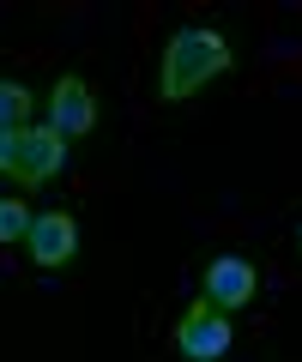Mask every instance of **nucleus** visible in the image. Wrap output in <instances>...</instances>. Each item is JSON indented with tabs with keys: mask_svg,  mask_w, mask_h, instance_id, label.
I'll use <instances>...</instances> for the list:
<instances>
[{
	"mask_svg": "<svg viewBox=\"0 0 302 362\" xmlns=\"http://www.w3.org/2000/svg\"><path fill=\"white\" fill-rule=\"evenodd\" d=\"M158 90L163 103H182L194 97L199 85H211L218 73H230V42L218 37L211 25H182L170 42H163V66H158Z\"/></svg>",
	"mask_w": 302,
	"mask_h": 362,
	"instance_id": "nucleus-1",
	"label": "nucleus"
},
{
	"mask_svg": "<svg viewBox=\"0 0 302 362\" xmlns=\"http://www.w3.org/2000/svg\"><path fill=\"white\" fill-rule=\"evenodd\" d=\"M230 344H236V332H230V320L211 302H194L182 314V326H175V350L187 362H218V356H230Z\"/></svg>",
	"mask_w": 302,
	"mask_h": 362,
	"instance_id": "nucleus-2",
	"label": "nucleus"
},
{
	"mask_svg": "<svg viewBox=\"0 0 302 362\" xmlns=\"http://www.w3.org/2000/svg\"><path fill=\"white\" fill-rule=\"evenodd\" d=\"M66 169V139L54 127H25V139H18V163H13V181H25V187H42V181H54Z\"/></svg>",
	"mask_w": 302,
	"mask_h": 362,
	"instance_id": "nucleus-3",
	"label": "nucleus"
},
{
	"mask_svg": "<svg viewBox=\"0 0 302 362\" xmlns=\"http://www.w3.org/2000/svg\"><path fill=\"white\" fill-rule=\"evenodd\" d=\"M25 247H30V266H66L73 259V247H79V223L66 218V211H37L30 218V235H25Z\"/></svg>",
	"mask_w": 302,
	"mask_h": 362,
	"instance_id": "nucleus-4",
	"label": "nucleus"
},
{
	"mask_svg": "<svg viewBox=\"0 0 302 362\" xmlns=\"http://www.w3.org/2000/svg\"><path fill=\"white\" fill-rule=\"evenodd\" d=\"M254 290H260V278H254V266L242 254H218L206 266V302L211 308H248Z\"/></svg>",
	"mask_w": 302,
	"mask_h": 362,
	"instance_id": "nucleus-5",
	"label": "nucleus"
},
{
	"mask_svg": "<svg viewBox=\"0 0 302 362\" xmlns=\"http://www.w3.org/2000/svg\"><path fill=\"white\" fill-rule=\"evenodd\" d=\"M49 127L61 133V139H79V133L97 127V103H91V85H85V78H61V85H54Z\"/></svg>",
	"mask_w": 302,
	"mask_h": 362,
	"instance_id": "nucleus-6",
	"label": "nucleus"
},
{
	"mask_svg": "<svg viewBox=\"0 0 302 362\" xmlns=\"http://www.w3.org/2000/svg\"><path fill=\"white\" fill-rule=\"evenodd\" d=\"M25 115H30V90L0 78V127H25Z\"/></svg>",
	"mask_w": 302,
	"mask_h": 362,
	"instance_id": "nucleus-7",
	"label": "nucleus"
},
{
	"mask_svg": "<svg viewBox=\"0 0 302 362\" xmlns=\"http://www.w3.org/2000/svg\"><path fill=\"white\" fill-rule=\"evenodd\" d=\"M30 218H37V211H25V199H0V242H25Z\"/></svg>",
	"mask_w": 302,
	"mask_h": 362,
	"instance_id": "nucleus-8",
	"label": "nucleus"
},
{
	"mask_svg": "<svg viewBox=\"0 0 302 362\" xmlns=\"http://www.w3.org/2000/svg\"><path fill=\"white\" fill-rule=\"evenodd\" d=\"M18 139H25V127H0V175H13V163H18Z\"/></svg>",
	"mask_w": 302,
	"mask_h": 362,
	"instance_id": "nucleus-9",
	"label": "nucleus"
},
{
	"mask_svg": "<svg viewBox=\"0 0 302 362\" xmlns=\"http://www.w3.org/2000/svg\"><path fill=\"white\" fill-rule=\"evenodd\" d=\"M296 247H302V235H296Z\"/></svg>",
	"mask_w": 302,
	"mask_h": 362,
	"instance_id": "nucleus-10",
	"label": "nucleus"
}]
</instances>
